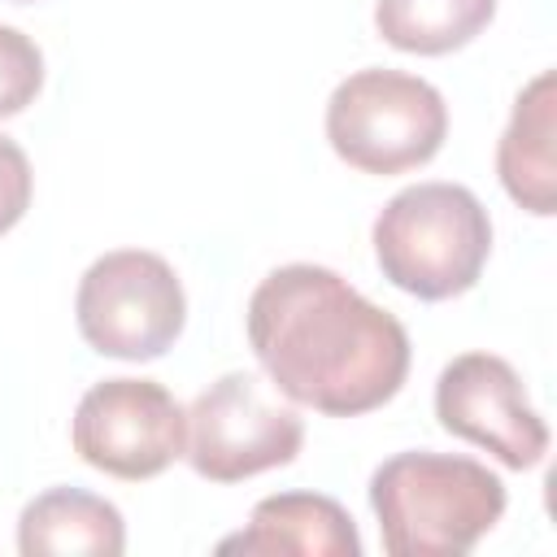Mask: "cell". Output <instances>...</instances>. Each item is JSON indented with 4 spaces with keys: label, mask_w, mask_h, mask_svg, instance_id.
Here are the masks:
<instances>
[{
    "label": "cell",
    "mask_w": 557,
    "mask_h": 557,
    "mask_svg": "<svg viewBox=\"0 0 557 557\" xmlns=\"http://www.w3.org/2000/svg\"><path fill=\"white\" fill-rule=\"evenodd\" d=\"M448 135L444 96L400 70H357L326 100V139L361 174H405L426 165Z\"/></svg>",
    "instance_id": "4"
},
{
    "label": "cell",
    "mask_w": 557,
    "mask_h": 557,
    "mask_svg": "<svg viewBox=\"0 0 557 557\" xmlns=\"http://www.w3.org/2000/svg\"><path fill=\"white\" fill-rule=\"evenodd\" d=\"M496 170L505 191L548 218L553 213V74L544 70L540 78H531L513 104V117L496 144Z\"/></svg>",
    "instance_id": "11"
},
{
    "label": "cell",
    "mask_w": 557,
    "mask_h": 557,
    "mask_svg": "<svg viewBox=\"0 0 557 557\" xmlns=\"http://www.w3.org/2000/svg\"><path fill=\"white\" fill-rule=\"evenodd\" d=\"M44 87V52L30 35L0 26V117L22 113Z\"/></svg>",
    "instance_id": "13"
},
{
    "label": "cell",
    "mask_w": 557,
    "mask_h": 557,
    "mask_svg": "<svg viewBox=\"0 0 557 557\" xmlns=\"http://www.w3.org/2000/svg\"><path fill=\"white\" fill-rule=\"evenodd\" d=\"M305 444L296 409L278 405L257 374H222L187 409V448L196 474L213 483H239L261 470L287 466Z\"/></svg>",
    "instance_id": "6"
},
{
    "label": "cell",
    "mask_w": 557,
    "mask_h": 557,
    "mask_svg": "<svg viewBox=\"0 0 557 557\" xmlns=\"http://www.w3.org/2000/svg\"><path fill=\"white\" fill-rule=\"evenodd\" d=\"M487 252V209L461 183L405 187L374 218V257L383 278L418 300H448L470 292Z\"/></svg>",
    "instance_id": "3"
},
{
    "label": "cell",
    "mask_w": 557,
    "mask_h": 557,
    "mask_svg": "<svg viewBox=\"0 0 557 557\" xmlns=\"http://www.w3.org/2000/svg\"><path fill=\"white\" fill-rule=\"evenodd\" d=\"M370 505L392 557H461L505 513V483L474 457L396 453L370 479Z\"/></svg>",
    "instance_id": "2"
},
{
    "label": "cell",
    "mask_w": 557,
    "mask_h": 557,
    "mask_svg": "<svg viewBox=\"0 0 557 557\" xmlns=\"http://www.w3.org/2000/svg\"><path fill=\"white\" fill-rule=\"evenodd\" d=\"M26 205H30V161L9 135H0V235L22 222Z\"/></svg>",
    "instance_id": "14"
},
{
    "label": "cell",
    "mask_w": 557,
    "mask_h": 557,
    "mask_svg": "<svg viewBox=\"0 0 557 557\" xmlns=\"http://www.w3.org/2000/svg\"><path fill=\"white\" fill-rule=\"evenodd\" d=\"M218 553H296V557H357L361 535L348 509L318 492H278L252 505L239 535L222 540Z\"/></svg>",
    "instance_id": "9"
},
{
    "label": "cell",
    "mask_w": 557,
    "mask_h": 557,
    "mask_svg": "<svg viewBox=\"0 0 557 557\" xmlns=\"http://www.w3.org/2000/svg\"><path fill=\"white\" fill-rule=\"evenodd\" d=\"M248 344L270 383L318 413L357 418L387 405L409 374V335L326 265H278L248 300Z\"/></svg>",
    "instance_id": "1"
},
{
    "label": "cell",
    "mask_w": 557,
    "mask_h": 557,
    "mask_svg": "<svg viewBox=\"0 0 557 557\" xmlns=\"http://www.w3.org/2000/svg\"><path fill=\"white\" fill-rule=\"evenodd\" d=\"M496 13V0H379L374 26L379 35L418 57H440L470 44Z\"/></svg>",
    "instance_id": "12"
},
{
    "label": "cell",
    "mask_w": 557,
    "mask_h": 557,
    "mask_svg": "<svg viewBox=\"0 0 557 557\" xmlns=\"http://www.w3.org/2000/svg\"><path fill=\"white\" fill-rule=\"evenodd\" d=\"M74 313L83 339L100 357L152 361L178 339L187 322V300L165 257L144 248H117L87 265Z\"/></svg>",
    "instance_id": "5"
},
{
    "label": "cell",
    "mask_w": 557,
    "mask_h": 557,
    "mask_svg": "<svg viewBox=\"0 0 557 557\" xmlns=\"http://www.w3.org/2000/svg\"><path fill=\"white\" fill-rule=\"evenodd\" d=\"M435 418L509 470H527L548 453V426L531 409L518 370L492 352H461L440 370Z\"/></svg>",
    "instance_id": "8"
},
{
    "label": "cell",
    "mask_w": 557,
    "mask_h": 557,
    "mask_svg": "<svg viewBox=\"0 0 557 557\" xmlns=\"http://www.w3.org/2000/svg\"><path fill=\"white\" fill-rule=\"evenodd\" d=\"M17 548L22 557H48V553L117 557L126 548V522L117 505H109L104 496H91L83 487H48L22 509Z\"/></svg>",
    "instance_id": "10"
},
{
    "label": "cell",
    "mask_w": 557,
    "mask_h": 557,
    "mask_svg": "<svg viewBox=\"0 0 557 557\" xmlns=\"http://www.w3.org/2000/svg\"><path fill=\"white\" fill-rule=\"evenodd\" d=\"M70 440L87 466L139 483L183 457L187 409L152 379H104L78 400Z\"/></svg>",
    "instance_id": "7"
}]
</instances>
